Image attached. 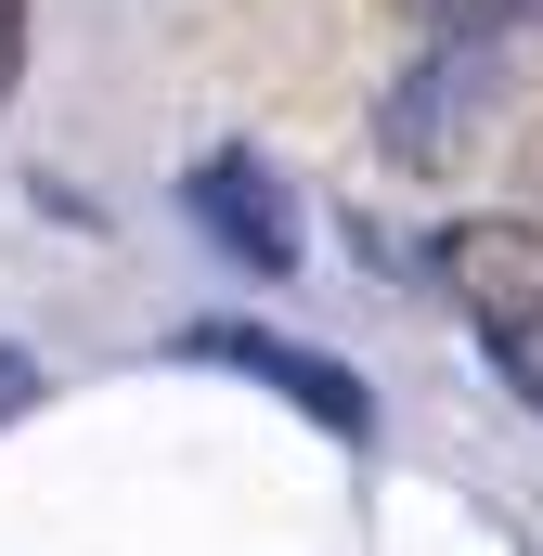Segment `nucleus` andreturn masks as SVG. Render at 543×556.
Wrapping results in <instances>:
<instances>
[{"instance_id":"3","label":"nucleus","mask_w":543,"mask_h":556,"mask_svg":"<svg viewBox=\"0 0 543 556\" xmlns=\"http://www.w3.org/2000/svg\"><path fill=\"white\" fill-rule=\"evenodd\" d=\"M181 207L220 233V260H247V273H298V194L272 181L260 142H220V155H194V181H181Z\"/></svg>"},{"instance_id":"6","label":"nucleus","mask_w":543,"mask_h":556,"mask_svg":"<svg viewBox=\"0 0 543 556\" xmlns=\"http://www.w3.org/2000/svg\"><path fill=\"white\" fill-rule=\"evenodd\" d=\"M26 402H39V376H26V363L0 350V415H26Z\"/></svg>"},{"instance_id":"1","label":"nucleus","mask_w":543,"mask_h":556,"mask_svg":"<svg viewBox=\"0 0 543 556\" xmlns=\"http://www.w3.org/2000/svg\"><path fill=\"white\" fill-rule=\"evenodd\" d=\"M427 273L466 298V324L505 350V363H531L543 337V220H440V247H427Z\"/></svg>"},{"instance_id":"4","label":"nucleus","mask_w":543,"mask_h":556,"mask_svg":"<svg viewBox=\"0 0 543 556\" xmlns=\"http://www.w3.org/2000/svg\"><path fill=\"white\" fill-rule=\"evenodd\" d=\"M427 39H505V26H543V0H402Z\"/></svg>"},{"instance_id":"5","label":"nucleus","mask_w":543,"mask_h":556,"mask_svg":"<svg viewBox=\"0 0 543 556\" xmlns=\"http://www.w3.org/2000/svg\"><path fill=\"white\" fill-rule=\"evenodd\" d=\"M13 78H26V0H0V104H13Z\"/></svg>"},{"instance_id":"2","label":"nucleus","mask_w":543,"mask_h":556,"mask_svg":"<svg viewBox=\"0 0 543 556\" xmlns=\"http://www.w3.org/2000/svg\"><path fill=\"white\" fill-rule=\"evenodd\" d=\"M181 350L220 363V376H260L272 402H298L324 440H376V389H363L350 363H324V350H285V337H260V324H194Z\"/></svg>"}]
</instances>
